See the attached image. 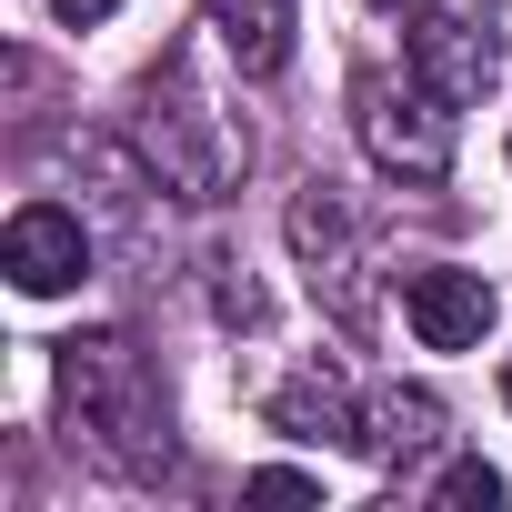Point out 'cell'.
Wrapping results in <instances>:
<instances>
[{"mask_svg": "<svg viewBox=\"0 0 512 512\" xmlns=\"http://www.w3.org/2000/svg\"><path fill=\"white\" fill-rule=\"evenodd\" d=\"M61 422L111 472H141V482L171 472V412H161V392H151V372H141V352L121 332L61 342Z\"/></svg>", "mask_w": 512, "mask_h": 512, "instance_id": "1", "label": "cell"}, {"mask_svg": "<svg viewBox=\"0 0 512 512\" xmlns=\"http://www.w3.org/2000/svg\"><path fill=\"white\" fill-rule=\"evenodd\" d=\"M352 131H362V151L382 161V171H402V181H442L452 171V101L422 81V71H362L352 81Z\"/></svg>", "mask_w": 512, "mask_h": 512, "instance_id": "2", "label": "cell"}, {"mask_svg": "<svg viewBox=\"0 0 512 512\" xmlns=\"http://www.w3.org/2000/svg\"><path fill=\"white\" fill-rule=\"evenodd\" d=\"M141 141H151L161 181L191 191V201H221V191L241 181V131H231V111H211V101L191 91V71H161V81H151Z\"/></svg>", "mask_w": 512, "mask_h": 512, "instance_id": "3", "label": "cell"}, {"mask_svg": "<svg viewBox=\"0 0 512 512\" xmlns=\"http://www.w3.org/2000/svg\"><path fill=\"white\" fill-rule=\"evenodd\" d=\"M0 272H11L31 302L81 292V272H91V231H81V211H61V201L11 211V231H0Z\"/></svg>", "mask_w": 512, "mask_h": 512, "instance_id": "4", "label": "cell"}, {"mask_svg": "<svg viewBox=\"0 0 512 512\" xmlns=\"http://www.w3.org/2000/svg\"><path fill=\"white\" fill-rule=\"evenodd\" d=\"M402 322L422 352H472L492 332V282L462 262H422V272H402Z\"/></svg>", "mask_w": 512, "mask_h": 512, "instance_id": "5", "label": "cell"}, {"mask_svg": "<svg viewBox=\"0 0 512 512\" xmlns=\"http://www.w3.org/2000/svg\"><path fill=\"white\" fill-rule=\"evenodd\" d=\"M292 251L312 262V292H332V312H342V322H362V282H352V221H342L332 181H312V191L292 201Z\"/></svg>", "mask_w": 512, "mask_h": 512, "instance_id": "6", "label": "cell"}, {"mask_svg": "<svg viewBox=\"0 0 512 512\" xmlns=\"http://www.w3.org/2000/svg\"><path fill=\"white\" fill-rule=\"evenodd\" d=\"M412 71H422L442 101H472V91L492 81V41H482L472 21H452V11H422V21H412Z\"/></svg>", "mask_w": 512, "mask_h": 512, "instance_id": "7", "label": "cell"}, {"mask_svg": "<svg viewBox=\"0 0 512 512\" xmlns=\"http://www.w3.org/2000/svg\"><path fill=\"white\" fill-rule=\"evenodd\" d=\"M432 442H442V402H432V392H372V402H362V452H372L382 472H412Z\"/></svg>", "mask_w": 512, "mask_h": 512, "instance_id": "8", "label": "cell"}, {"mask_svg": "<svg viewBox=\"0 0 512 512\" xmlns=\"http://www.w3.org/2000/svg\"><path fill=\"white\" fill-rule=\"evenodd\" d=\"M211 31L231 41V61L262 81L292 61V0H211Z\"/></svg>", "mask_w": 512, "mask_h": 512, "instance_id": "9", "label": "cell"}, {"mask_svg": "<svg viewBox=\"0 0 512 512\" xmlns=\"http://www.w3.org/2000/svg\"><path fill=\"white\" fill-rule=\"evenodd\" d=\"M272 432H292V442H322V432L362 442V412H352L342 372H302V382H282V392H272Z\"/></svg>", "mask_w": 512, "mask_h": 512, "instance_id": "10", "label": "cell"}, {"mask_svg": "<svg viewBox=\"0 0 512 512\" xmlns=\"http://www.w3.org/2000/svg\"><path fill=\"white\" fill-rule=\"evenodd\" d=\"M241 502L292 512V502H322V482H312V472H292V462H272V472H251V482H241Z\"/></svg>", "mask_w": 512, "mask_h": 512, "instance_id": "11", "label": "cell"}, {"mask_svg": "<svg viewBox=\"0 0 512 512\" xmlns=\"http://www.w3.org/2000/svg\"><path fill=\"white\" fill-rule=\"evenodd\" d=\"M442 502H452V512H502V472H492V462H452V472H442Z\"/></svg>", "mask_w": 512, "mask_h": 512, "instance_id": "12", "label": "cell"}, {"mask_svg": "<svg viewBox=\"0 0 512 512\" xmlns=\"http://www.w3.org/2000/svg\"><path fill=\"white\" fill-rule=\"evenodd\" d=\"M51 11H61L71 31H91V21H111V11H121V0H51Z\"/></svg>", "mask_w": 512, "mask_h": 512, "instance_id": "13", "label": "cell"}, {"mask_svg": "<svg viewBox=\"0 0 512 512\" xmlns=\"http://www.w3.org/2000/svg\"><path fill=\"white\" fill-rule=\"evenodd\" d=\"M502 402H512V362H502Z\"/></svg>", "mask_w": 512, "mask_h": 512, "instance_id": "14", "label": "cell"}]
</instances>
